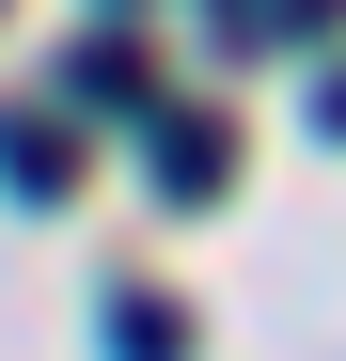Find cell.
I'll return each instance as SVG.
<instances>
[{"label":"cell","mask_w":346,"mask_h":361,"mask_svg":"<svg viewBox=\"0 0 346 361\" xmlns=\"http://www.w3.org/2000/svg\"><path fill=\"white\" fill-rule=\"evenodd\" d=\"M220 189H237V126L157 110V204H220Z\"/></svg>","instance_id":"obj_1"},{"label":"cell","mask_w":346,"mask_h":361,"mask_svg":"<svg viewBox=\"0 0 346 361\" xmlns=\"http://www.w3.org/2000/svg\"><path fill=\"white\" fill-rule=\"evenodd\" d=\"M64 110H110V126H126V110H157L142 47H126V32H79V63H64Z\"/></svg>","instance_id":"obj_2"},{"label":"cell","mask_w":346,"mask_h":361,"mask_svg":"<svg viewBox=\"0 0 346 361\" xmlns=\"http://www.w3.org/2000/svg\"><path fill=\"white\" fill-rule=\"evenodd\" d=\"M110 361H189V314L173 298H110Z\"/></svg>","instance_id":"obj_3"},{"label":"cell","mask_w":346,"mask_h":361,"mask_svg":"<svg viewBox=\"0 0 346 361\" xmlns=\"http://www.w3.org/2000/svg\"><path fill=\"white\" fill-rule=\"evenodd\" d=\"M0 173H16V189L47 204V189H64V126H0Z\"/></svg>","instance_id":"obj_4"},{"label":"cell","mask_w":346,"mask_h":361,"mask_svg":"<svg viewBox=\"0 0 346 361\" xmlns=\"http://www.w3.org/2000/svg\"><path fill=\"white\" fill-rule=\"evenodd\" d=\"M268 32H330V0H268Z\"/></svg>","instance_id":"obj_5"},{"label":"cell","mask_w":346,"mask_h":361,"mask_svg":"<svg viewBox=\"0 0 346 361\" xmlns=\"http://www.w3.org/2000/svg\"><path fill=\"white\" fill-rule=\"evenodd\" d=\"M315 126H330V142H346V79H315Z\"/></svg>","instance_id":"obj_6"}]
</instances>
